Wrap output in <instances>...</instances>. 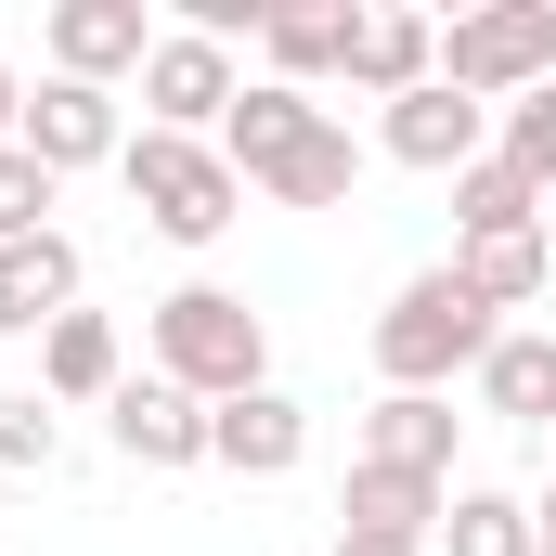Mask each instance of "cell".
Listing matches in <instances>:
<instances>
[{"mask_svg": "<svg viewBox=\"0 0 556 556\" xmlns=\"http://www.w3.org/2000/svg\"><path fill=\"white\" fill-rule=\"evenodd\" d=\"M531 518H544V556H556V505H531Z\"/></svg>", "mask_w": 556, "mask_h": 556, "instance_id": "cell-28", "label": "cell"}, {"mask_svg": "<svg viewBox=\"0 0 556 556\" xmlns=\"http://www.w3.org/2000/svg\"><path fill=\"white\" fill-rule=\"evenodd\" d=\"M337 556H440V544H363V531H337Z\"/></svg>", "mask_w": 556, "mask_h": 556, "instance_id": "cell-26", "label": "cell"}, {"mask_svg": "<svg viewBox=\"0 0 556 556\" xmlns=\"http://www.w3.org/2000/svg\"><path fill=\"white\" fill-rule=\"evenodd\" d=\"M142 350H155V376L194 389L207 415L247 402V389H273V324H260L233 285H168V298L142 311Z\"/></svg>", "mask_w": 556, "mask_h": 556, "instance_id": "cell-1", "label": "cell"}, {"mask_svg": "<svg viewBox=\"0 0 556 556\" xmlns=\"http://www.w3.org/2000/svg\"><path fill=\"white\" fill-rule=\"evenodd\" d=\"M453 285H466L479 311H531L556 285V247L544 233H479V247H453Z\"/></svg>", "mask_w": 556, "mask_h": 556, "instance_id": "cell-19", "label": "cell"}, {"mask_svg": "<svg viewBox=\"0 0 556 556\" xmlns=\"http://www.w3.org/2000/svg\"><path fill=\"white\" fill-rule=\"evenodd\" d=\"M52 78H91V91H117L142 78V52H155V13L142 0H52Z\"/></svg>", "mask_w": 556, "mask_h": 556, "instance_id": "cell-9", "label": "cell"}, {"mask_svg": "<svg viewBox=\"0 0 556 556\" xmlns=\"http://www.w3.org/2000/svg\"><path fill=\"white\" fill-rule=\"evenodd\" d=\"M350 39H363V0H273V26H260V52H273L285 91L350 78Z\"/></svg>", "mask_w": 556, "mask_h": 556, "instance_id": "cell-14", "label": "cell"}, {"mask_svg": "<svg viewBox=\"0 0 556 556\" xmlns=\"http://www.w3.org/2000/svg\"><path fill=\"white\" fill-rule=\"evenodd\" d=\"M13 142H26L52 181H78V168H117V155H130V117H117V91H91V78H39V104L13 117Z\"/></svg>", "mask_w": 556, "mask_h": 556, "instance_id": "cell-6", "label": "cell"}, {"mask_svg": "<svg viewBox=\"0 0 556 556\" xmlns=\"http://www.w3.org/2000/svg\"><path fill=\"white\" fill-rule=\"evenodd\" d=\"M376 142H389L402 168H427V181H453V168L492 155V104H466L453 78H427V91H402V104L376 117Z\"/></svg>", "mask_w": 556, "mask_h": 556, "instance_id": "cell-7", "label": "cell"}, {"mask_svg": "<svg viewBox=\"0 0 556 556\" xmlns=\"http://www.w3.org/2000/svg\"><path fill=\"white\" fill-rule=\"evenodd\" d=\"M207 466H233V479H298V466H311V402H298V389L220 402V415H207Z\"/></svg>", "mask_w": 556, "mask_h": 556, "instance_id": "cell-10", "label": "cell"}, {"mask_svg": "<svg viewBox=\"0 0 556 556\" xmlns=\"http://www.w3.org/2000/svg\"><path fill=\"white\" fill-rule=\"evenodd\" d=\"M479 233H544V194H531L505 155L453 168V247H479Z\"/></svg>", "mask_w": 556, "mask_h": 556, "instance_id": "cell-20", "label": "cell"}, {"mask_svg": "<svg viewBox=\"0 0 556 556\" xmlns=\"http://www.w3.org/2000/svg\"><path fill=\"white\" fill-rule=\"evenodd\" d=\"M492 155H505L531 194H556V78H544V91H518V104L492 117Z\"/></svg>", "mask_w": 556, "mask_h": 556, "instance_id": "cell-23", "label": "cell"}, {"mask_svg": "<svg viewBox=\"0 0 556 556\" xmlns=\"http://www.w3.org/2000/svg\"><path fill=\"white\" fill-rule=\"evenodd\" d=\"M440 556H544V518H531L518 492H453V518H440Z\"/></svg>", "mask_w": 556, "mask_h": 556, "instance_id": "cell-22", "label": "cell"}, {"mask_svg": "<svg viewBox=\"0 0 556 556\" xmlns=\"http://www.w3.org/2000/svg\"><path fill=\"white\" fill-rule=\"evenodd\" d=\"M479 402H492L505 427H556V337H544V324H505V337H492Z\"/></svg>", "mask_w": 556, "mask_h": 556, "instance_id": "cell-18", "label": "cell"}, {"mask_svg": "<svg viewBox=\"0 0 556 556\" xmlns=\"http://www.w3.org/2000/svg\"><path fill=\"white\" fill-rule=\"evenodd\" d=\"M440 518H453V479H415V466H363V453H350L337 531H363V544H440Z\"/></svg>", "mask_w": 556, "mask_h": 556, "instance_id": "cell-11", "label": "cell"}, {"mask_svg": "<svg viewBox=\"0 0 556 556\" xmlns=\"http://www.w3.org/2000/svg\"><path fill=\"white\" fill-rule=\"evenodd\" d=\"M492 337H505V311H479V298L453 285V260H440V273H415L389 311H376V376L440 402L453 376H479V363H492Z\"/></svg>", "mask_w": 556, "mask_h": 556, "instance_id": "cell-2", "label": "cell"}, {"mask_svg": "<svg viewBox=\"0 0 556 556\" xmlns=\"http://www.w3.org/2000/svg\"><path fill=\"white\" fill-rule=\"evenodd\" d=\"M142 130H181V142H220V117L247 104V65H233V39H207V26H155V52H142Z\"/></svg>", "mask_w": 556, "mask_h": 556, "instance_id": "cell-5", "label": "cell"}, {"mask_svg": "<svg viewBox=\"0 0 556 556\" xmlns=\"http://www.w3.org/2000/svg\"><path fill=\"white\" fill-rule=\"evenodd\" d=\"M117 181H130V207L168 233V247H220V233H233V207H247L233 155H220V142H181V130H130Z\"/></svg>", "mask_w": 556, "mask_h": 556, "instance_id": "cell-3", "label": "cell"}, {"mask_svg": "<svg viewBox=\"0 0 556 556\" xmlns=\"http://www.w3.org/2000/svg\"><path fill=\"white\" fill-rule=\"evenodd\" d=\"M311 130H324V104H311V91H285V78H247V104L220 117V155H233V181L260 194V181H273V168H285Z\"/></svg>", "mask_w": 556, "mask_h": 556, "instance_id": "cell-13", "label": "cell"}, {"mask_svg": "<svg viewBox=\"0 0 556 556\" xmlns=\"http://www.w3.org/2000/svg\"><path fill=\"white\" fill-rule=\"evenodd\" d=\"M427 78H440V26H427V13H402V0H363L350 91H363V104H402V91H427Z\"/></svg>", "mask_w": 556, "mask_h": 556, "instance_id": "cell-12", "label": "cell"}, {"mask_svg": "<svg viewBox=\"0 0 556 556\" xmlns=\"http://www.w3.org/2000/svg\"><path fill=\"white\" fill-rule=\"evenodd\" d=\"M65 453V415L39 402V389H0V479H26V466H52Z\"/></svg>", "mask_w": 556, "mask_h": 556, "instance_id": "cell-25", "label": "cell"}, {"mask_svg": "<svg viewBox=\"0 0 556 556\" xmlns=\"http://www.w3.org/2000/svg\"><path fill=\"white\" fill-rule=\"evenodd\" d=\"M104 440L130 453L142 479H181V466H207V402L168 389V376H130V389L104 402Z\"/></svg>", "mask_w": 556, "mask_h": 556, "instance_id": "cell-8", "label": "cell"}, {"mask_svg": "<svg viewBox=\"0 0 556 556\" xmlns=\"http://www.w3.org/2000/svg\"><path fill=\"white\" fill-rule=\"evenodd\" d=\"M0 492H13V479H0Z\"/></svg>", "mask_w": 556, "mask_h": 556, "instance_id": "cell-29", "label": "cell"}, {"mask_svg": "<svg viewBox=\"0 0 556 556\" xmlns=\"http://www.w3.org/2000/svg\"><path fill=\"white\" fill-rule=\"evenodd\" d=\"M440 78L466 91V104H518V91H544L556 78V0H492V13H453L440 26Z\"/></svg>", "mask_w": 556, "mask_h": 556, "instance_id": "cell-4", "label": "cell"}, {"mask_svg": "<svg viewBox=\"0 0 556 556\" xmlns=\"http://www.w3.org/2000/svg\"><path fill=\"white\" fill-rule=\"evenodd\" d=\"M453 402H427V389H389L376 415H363V466H415V479H453Z\"/></svg>", "mask_w": 556, "mask_h": 556, "instance_id": "cell-17", "label": "cell"}, {"mask_svg": "<svg viewBox=\"0 0 556 556\" xmlns=\"http://www.w3.org/2000/svg\"><path fill=\"white\" fill-rule=\"evenodd\" d=\"M130 389V363H117V324L104 311H65L52 337H39V402L65 415V402H117Z\"/></svg>", "mask_w": 556, "mask_h": 556, "instance_id": "cell-16", "label": "cell"}, {"mask_svg": "<svg viewBox=\"0 0 556 556\" xmlns=\"http://www.w3.org/2000/svg\"><path fill=\"white\" fill-rule=\"evenodd\" d=\"M13 117H26V91H13V65H0V142H13Z\"/></svg>", "mask_w": 556, "mask_h": 556, "instance_id": "cell-27", "label": "cell"}, {"mask_svg": "<svg viewBox=\"0 0 556 556\" xmlns=\"http://www.w3.org/2000/svg\"><path fill=\"white\" fill-rule=\"evenodd\" d=\"M52 194H65V181H52L26 142H0V247H39V233H52Z\"/></svg>", "mask_w": 556, "mask_h": 556, "instance_id": "cell-24", "label": "cell"}, {"mask_svg": "<svg viewBox=\"0 0 556 556\" xmlns=\"http://www.w3.org/2000/svg\"><path fill=\"white\" fill-rule=\"evenodd\" d=\"M350 181H363V142L324 117V130H311V142L273 168V181H260V194H273V207H350Z\"/></svg>", "mask_w": 556, "mask_h": 556, "instance_id": "cell-21", "label": "cell"}, {"mask_svg": "<svg viewBox=\"0 0 556 556\" xmlns=\"http://www.w3.org/2000/svg\"><path fill=\"white\" fill-rule=\"evenodd\" d=\"M78 233H39V247H0V337H52L78 311Z\"/></svg>", "mask_w": 556, "mask_h": 556, "instance_id": "cell-15", "label": "cell"}]
</instances>
